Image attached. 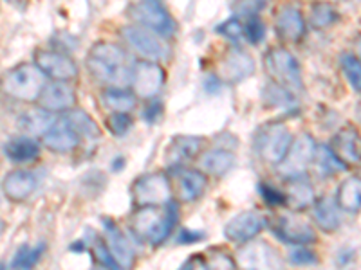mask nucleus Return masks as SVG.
I'll list each match as a JSON object with an SVG mask.
<instances>
[{
    "mask_svg": "<svg viewBox=\"0 0 361 270\" xmlns=\"http://www.w3.org/2000/svg\"><path fill=\"white\" fill-rule=\"evenodd\" d=\"M192 270H209V266L208 263H204L201 258H197V259H193Z\"/></svg>",
    "mask_w": 361,
    "mask_h": 270,
    "instance_id": "49530a36",
    "label": "nucleus"
},
{
    "mask_svg": "<svg viewBox=\"0 0 361 270\" xmlns=\"http://www.w3.org/2000/svg\"><path fill=\"white\" fill-rule=\"evenodd\" d=\"M271 0H237V9H240L243 13H255L260 11Z\"/></svg>",
    "mask_w": 361,
    "mask_h": 270,
    "instance_id": "37998d69",
    "label": "nucleus"
},
{
    "mask_svg": "<svg viewBox=\"0 0 361 270\" xmlns=\"http://www.w3.org/2000/svg\"><path fill=\"white\" fill-rule=\"evenodd\" d=\"M37 188V176L27 169H13L4 176L2 189L4 195L13 202H22L31 197Z\"/></svg>",
    "mask_w": 361,
    "mask_h": 270,
    "instance_id": "412c9836",
    "label": "nucleus"
},
{
    "mask_svg": "<svg viewBox=\"0 0 361 270\" xmlns=\"http://www.w3.org/2000/svg\"><path fill=\"white\" fill-rule=\"evenodd\" d=\"M132 197L137 207L145 205H166L172 202V184L163 172L147 173L132 186Z\"/></svg>",
    "mask_w": 361,
    "mask_h": 270,
    "instance_id": "423d86ee",
    "label": "nucleus"
},
{
    "mask_svg": "<svg viewBox=\"0 0 361 270\" xmlns=\"http://www.w3.org/2000/svg\"><path fill=\"white\" fill-rule=\"evenodd\" d=\"M286 205L293 211H302L314 205V189L304 176L289 179L286 188Z\"/></svg>",
    "mask_w": 361,
    "mask_h": 270,
    "instance_id": "5701e85b",
    "label": "nucleus"
},
{
    "mask_svg": "<svg viewBox=\"0 0 361 270\" xmlns=\"http://www.w3.org/2000/svg\"><path fill=\"white\" fill-rule=\"evenodd\" d=\"M276 33L286 41H298L305 34L304 15L298 8L286 6L276 15Z\"/></svg>",
    "mask_w": 361,
    "mask_h": 270,
    "instance_id": "4be33fe9",
    "label": "nucleus"
},
{
    "mask_svg": "<svg viewBox=\"0 0 361 270\" xmlns=\"http://www.w3.org/2000/svg\"><path fill=\"white\" fill-rule=\"evenodd\" d=\"M201 166L208 175L224 176L235 166V153L226 148L212 150L201 157Z\"/></svg>",
    "mask_w": 361,
    "mask_h": 270,
    "instance_id": "cd10ccee",
    "label": "nucleus"
},
{
    "mask_svg": "<svg viewBox=\"0 0 361 270\" xmlns=\"http://www.w3.org/2000/svg\"><path fill=\"white\" fill-rule=\"evenodd\" d=\"M208 266L209 270H237V263L233 262V258L221 250H214L209 254Z\"/></svg>",
    "mask_w": 361,
    "mask_h": 270,
    "instance_id": "ea45409f",
    "label": "nucleus"
},
{
    "mask_svg": "<svg viewBox=\"0 0 361 270\" xmlns=\"http://www.w3.org/2000/svg\"><path fill=\"white\" fill-rule=\"evenodd\" d=\"M238 266L243 270H282V258L266 242H247L237 254Z\"/></svg>",
    "mask_w": 361,
    "mask_h": 270,
    "instance_id": "9d476101",
    "label": "nucleus"
},
{
    "mask_svg": "<svg viewBox=\"0 0 361 270\" xmlns=\"http://www.w3.org/2000/svg\"><path fill=\"white\" fill-rule=\"evenodd\" d=\"M204 240V233L202 231H190V229H183L179 233V238H177V243L180 245H186V243H197Z\"/></svg>",
    "mask_w": 361,
    "mask_h": 270,
    "instance_id": "c03bdc74",
    "label": "nucleus"
},
{
    "mask_svg": "<svg viewBox=\"0 0 361 270\" xmlns=\"http://www.w3.org/2000/svg\"><path fill=\"white\" fill-rule=\"evenodd\" d=\"M177 220L179 209L176 202H169L166 205H145L135 209L130 218V227L140 240L157 247L172 234Z\"/></svg>",
    "mask_w": 361,
    "mask_h": 270,
    "instance_id": "f03ea898",
    "label": "nucleus"
},
{
    "mask_svg": "<svg viewBox=\"0 0 361 270\" xmlns=\"http://www.w3.org/2000/svg\"><path fill=\"white\" fill-rule=\"evenodd\" d=\"M38 101L42 108L49 112L73 110L76 107V92L67 82H53L45 85Z\"/></svg>",
    "mask_w": 361,
    "mask_h": 270,
    "instance_id": "a211bd4d",
    "label": "nucleus"
},
{
    "mask_svg": "<svg viewBox=\"0 0 361 270\" xmlns=\"http://www.w3.org/2000/svg\"><path fill=\"white\" fill-rule=\"evenodd\" d=\"M293 143L295 139H293L291 130L283 123L264 124L255 137L257 153L267 164H282V160L288 157Z\"/></svg>",
    "mask_w": 361,
    "mask_h": 270,
    "instance_id": "20e7f679",
    "label": "nucleus"
},
{
    "mask_svg": "<svg viewBox=\"0 0 361 270\" xmlns=\"http://www.w3.org/2000/svg\"><path fill=\"white\" fill-rule=\"evenodd\" d=\"M103 103L112 112H123L128 114L135 107V94H130L123 89H109L103 92Z\"/></svg>",
    "mask_w": 361,
    "mask_h": 270,
    "instance_id": "7c9ffc66",
    "label": "nucleus"
},
{
    "mask_svg": "<svg viewBox=\"0 0 361 270\" xmlns=\"http://www.w3.org/2000/svg\"><path fill=\"white\" fill-rule=\"evenodd\" d=\"M179 198L183 202H193L202 197L206 186H208V179L199 169H180L179 179Z\"/></svg>",
    "mask_w": 361,
    "mask_h": 270,
    "instance_id": "393cba45",
    "label": "nucleus"
},
{
    "mask_svg": "<svg viewBox=\"0 0 361 270\" xmlns=\"http://www.w3.org/2000/svg\"><path fill=\"white\" fill-rule=\"evenodd\" d=\"M316 166H318L322 175L325 176L333 175V173H340L347 168V166L334 155L331 148H318V152H316Z\"/></svg>",
    "mask_w": 361,
    "mask_h": 270,
    "instance_id": "72a5a7b5",
    "label": "nucleus"
},
{
    "mask_svg": "<svg viewBox=\"0 0 361 270\" xmlns=\"http://www.w3.org/2000/svg\"><path fill=\"white\" fill-rule=\"evenodd\" d=\"M54 123L56 121H54L53 114L45 108H33L18 117V127L22 131L29 135H42V137L54 127Z\"/></svg>",
    "mask_w": 361,
    "mask_h": 270,
    "instance_id": "a878e982",
    "label": "nucleus"
},
{
    "mask_svg": "<svg viewBox=\"0 0 361 270\" xmlns=\"http://www.w3.org/2000/svg\"><path fill=\"white\" fill-rule=\"evenodd\" d=\"M119 34L135 53L148 58L150 62H159L169 56V47L161 41V38L141 25H125Z\"/></svg>",
    "mask_w": 361,
    "mask_h": 270,
    "instance_id": "6e6552de",
    "label": "nucleus"
},
{
    "mask_svg": "<svg viewBox=\"0 0 361 270\" xmlns=\"http://www.w3.org/2000/svg\"><path fill=\"white\" fill-rule=\"evenodd\" d=\"M338 207L347 211V213H357L361 211V179L360 176H350L345 179L340 184L336 193Z\"/></svg>",
    "mask_w": 361,
    "mask_h": 270,
    "instance_id": "c85d7f7f",
    "label": "nucleus"
},
{
    "mask_svg": "<svg viewBox=\"0 0 361 270\" xmlns=\"http://www.w3.org/2000/svg\"><path fill=\"white\" fill-rule=\"evenodd\" d=\"M161 112H163L161 103H154V105H150V107L143 112V117L147 119L148 123H154V121L157 119V115H161Z\"/></svg>",
    "mask_w": 361,
    "mask_h": 270,
    "instance_id": "a18cd8bd",
    "label": "nucleus"
},
{
    "mask_svg": "<svg viewBox=\"0 0 361 270\" xmlns=\"http://www.w3.org/2000/svg\"><path fill=\"white\" fill-rule=\"evenodd\" d=\"M217 33H221L226 38H231V40H238V38H243L244 27L237 18H230V20H226L224 24L219 25Z\"/></svg>",
    "mask_w": 361,
    "mask_h": 270,
    "instance_id": "79ce46f5",
    "label": "nucleus"
},
{
    "mask_svg": "<svg viewBox=\"0 0 361 270\" xmlns=\"http://www.w3.org/2000/svg\"><path fill=\"white\" fill-rule=\"evenodd\" d=\"M255 72L253 58L243 49H230L222 58L221 65H219V76L222 82L238 83L243 79L250 78Z\"/></svg>",
    "mask_w": 361,
    "mask_h": 270,
    "instance_id": "f3484780",
    "label": "nucleus"
},
{
    "mask_svg": "<svg viewBox=\"0 0 361 270\" xmlns=\"http://www.w3.org/2000/svg\"><path fill=\"white\" fill-rule=\"evenodd\" d=\"M289 259H291L293 265L298 266H314L318 265V256L314 254V250L311 249H295L289 254Z\"/></svg>",
    "mask_w": 361,
    "mask_h": 270,
    "instance_id": "a19ab883",
    "label": "nucleus"
},
{
    "mask_svg": "<svg viewBox=\"0 0 361 270\" xmlns=\"http://www.w3.org/2000/svg\"><path fill=\"white\" fill-rule=\"evenodd\" d=\"M85 63L90 76L112 89H123L130 85L134 78L135 63H132L128 54L119 45L111 41H98L92 45Z\"/></svg>",
    "mask_w": 361,
    "mask_h": 270,
    "instance_id": "f257e3e1",
    "label": "nucleus"
},
{
    "mask_svg": "<svg viewBox=\"0 0 361 270\" xmlns=\"http://www.w3.org/2000/svg\"><path fill=\"white\" fill-rule=\"evenodd\" d=\"M83 242H76V243H73V245H71V250H73V252H83Z\"/></svg>",
    "mask_w": 361,
    "mask_h": 270,
    "instance_id": "09e8293b",
    "label": "nucleus"
},
{
    "mask_svg": "<svg viewBox=\"0 0 361 270\" xmlns=\"http://www.w3.org/2000/svg\"><path fill=\"white\" fill-rule=\"evenodd\" d=\"M2 89L18 101H37L45 89V74L31 63H20L4 74Z\"/></svg>",
    "mask_w": 361,
    "mask_h": 270,
    "instance_id": "7ed1b4c3",
    "label": "nucleus"
},
{
    "mask_svg": "<svg viewBox=\"0 0 361 270\" xmlns=\"http://www.w3.org/2000/svg\"><path fill=\"white\" fill-rule=\"evenodd\" d=\"M164 79H166V74L159 63L150 62V60L137 62L134 67V78H132L134 94L147 99L154 98L163 89Z\"/></svg>",
    "mask_w": 361,
    "mask_h": 270,
    "instance_id": "4468645a",
    "label": "nucleus"
},
{
    "mask_svg": "<svg viewBox=\"0 0 361 270\" xmlns=\"http://www.w3.org/2000/svg\"><path fill=\"white\" fill-rule=\"evenodd\" d=\"M331 150L345 166H356L361 162V134L356 127L347 124L331 141Z\"/></svg>",
    "mask_w": 361,
    "mask_h": 270,
    "instance_id": "2eb2a0df",
    "label": "nucleus"
},
{
    "mask_svg": "<svg viewBox=\"0 0 361 270\" xmlns=\"http://www.w3.org/2000/svg\"><path fill=\"white\" fill-rule=\"evenodd\" d=\"M312 220L324 233H334L340 227V214L338 204L331 198H320L312 205Z\"/></svg>",
    "mask_w": 361,
    "mask_h": 270,
    "instance_id": "bb28decb",
    "label": "nucleus"
},
{
    "mask_svg": "<svg viewBox=\"0 0 361 270\" xmlns=\"http://www.w3.org/2000/svg\"><path fill=\"white\" fill-rule=\"evenodd\" d=\"M44 144L49 150L58 153L73 152L74 148H78L80 144V134L71 127V123L66 117L60 119L54 123V127L51 128L47 134L44 135Z\"/></svg>",
    "mask_w": 361,
    "mask_h": 270,
    "instance_id": "aec40b11",
    "label": "nucleus"
},
{
    "mask_svg": "<svg viewBox=\"0 0 361 270\" xmlns=\"http://www.w3.org/2000/svg\"><path fill=\"white\" fill-rule=\"evenodd\" d=\"M259 191H260V197L264 198V202H266L267 205H271V207H280V205H286V193L280 191V189H276L275 186L262 182V184L259 186Z\"/></svg>",
    "mask_w": 361,
    "mask_h": 270,
    "instance_id": "4c0bfd02",
    "label": "nucleus"
},
{
    "mask_svg": "<svg viewBox=\"0 0 361 270\" xmlns=\"http://www.w3.org/2000/svg\"><path fill=\"white\" fill-rule=\"evenodd\" d=\"M338 20V13L327 2H316L311 9V24L318 29L329 27Z\"/></svg>",
    "mask_w": 361,
    "mask_h": 270,
    "instance_id": "f704fd0d",
    "label": "nucleus"
},
{
    "mask_svg": "<svg viewBox=\"0 0 361 270\" xmlns=\"http://www.w3.org/2000/svg\"><path fill=\"white\" fill-rule=\"evenodd\" d=\"M340 63L345 76H347L349 83L353 85V89L361 92V63L357 62V58H354L353 54H343Z\"/></svg>",
    "mask_w": 361,
    "mask_h": 270,
    "instance_id": "c9c22d12",
    "label": "nucleus"
},
{
    "mask_svg": "<svg viewBox=\"0 0 361 270\" xmlns=\"http://www.w3.org/2000/svg\"><path fill=\"white\" fill-rule=\"evenodd\" d=\"M264 67H266V72L269 74L271 82L276 85L291 90V92L304 89L298 60L288 49H282V47L271 49L264 58Z\"/></svg>",
    "mask_w": 361,
    "mask_h": 270,
    "instance_id": "39448f33",
    "label": "nucleus"
},
{
    "mask_svg": "<svg viewBox=\"0 0 361 270\" xmlns=\"http://www.w3.org/2000/svg\"><path fill=\"white\" fill-rule=\"evenodd\" d=\"M9 2H20V0H9Z\"/></svg>",
    "mask_w": 361,
    "mask_h": 270,
    "instance_id": "603ef678",
    "label": "nucleus"
},
{
    "mask_svg": "<svg viewBox=\"0 0 361 270\" xmlns=\"http://www.w3.org/2000/svg\"><path fill=\"white\" fill-rule=\"evenodd\" d=\"M316 152H318V146H316L314 139H312L311 135L302 134L293 143L288 157L280 164V173L288 180L304 176V173L307 172L312 160L316 159Z\"/></svg>",
    "mask_w": 361,
    "mask_h": 270,
    "instance_id": "1a4fd4ad",
    "label": "nucleus"
},
{
    "mask_svg": "<svg viewBox=\"0 0 361 270\" xmlns=\"http://www.w3.org/2000/svg\"><path fill=\"white\" fill-rule=\"evenodd\" d=\"M360 119H361V107H360Z\"/></svg>",
    "mask_w": 361,
    "mask_h": 270,
    "instance_id": "864d4df0",
    "label": "nucleus"
},
{
    "mask_svg": "<svg viewBox=\"0 0 361 270\" xmlns=\"http://www.w3.org/2000/svg\"><path fill=\"white\" fill-rule=\"evenodd\" d=\"M264 99H266V103L271 105V107L283 108V110H293V108H296V101L293 98L291 90L283 89V86L276 85L273 82L264 90Z\"/></svg>",
    "mask_w": 361,
    "mask_h": 270,
    "instance_id": "2f4dec72",
    "label": "nucleus"
},
{
    "mask_svg": "<svg viewBox=\"0 0 361 270\" xmlns=\"http://www.w3.org/2000/svg\"><path fill=\"white\" fill-rule=\"evenodd\" d=\"M92 270H111V269H107V266H103V265H98V266H94Z\"/></svg>",
    "mask_w": 361,
    "mask_h": 270,
    "instance_id": "8fccbe9b",
    "label": "nucleus"
},
{
    "mask_svg": "<svg viewBox=\"0 0 361 270\" xmlns=\"http://www.w3.org/2000/svg\"><path fill=\"white\" fill-rule=\"evenodd\" d=\"M103 231H105V242H107L109 250L112 252L118 265L123 270H130L134 265V249H132L128 238L125 236L123 231L119 229L118 225L111 218H102Z\"/></svg>",
    "mask_w": 361,
    "mask_h": 270,
    "instance_id": "dca6fc26",
    "label": "nucleus"
},
{
    "mask_svg": "<svg viewBox=\"0 0 361 270\" xmlns=\"http://www.w3.org/2000/svg\"><path fill=\"white\" fill-rule=\"evenodd\" d=\"M271 231L276 238H280L282 242L291 243V245H311L316 243V233L311 227L309 221L304 218L296 217V214H282L271 224Z\"/></svg>",
    "mask_w": 361,
    "mask_h": 270,
    "instance_id": "9b49d317",
    "label": "nucleus"
},
{
    "mask_svg": "<svg viewBox=\"0 0 361 270\" xmlns=\"http://www.w3.org/2000/svg\"><path fill=\"white\" fill-rule=\"evenodd\" d=\"M45 250V243H38L35 247L24 245L18 249V252L15 254L13 258L11 266L15 270H31L38 263V259L42 258V254Z\"/></svg>",
    "mask_w": 361,
    "mask_h": 270,
    "instance_id": "473e14b6",
    "label": "nucleus"
},
{
    "mask_svg": "<svg viewBox=\"0 0 361 270\" xmlns=\"http://www.w3.org/2000/svg\"><path fill=\"white\" fill-rule=\"evenodd\" d=\"M37 67L45 74L53 78L54 82H71L78 76V67L71 56L58 51L42 49L35 54Z\"/></svg>",
    "mask_w": 361,
    "mask_h": 270,
    "instance_id": "f8f14e48",
    "label": "nucleus"
},
{
    "mask_svg": "<svg viewBox=\"0 0 361 270\" xmlns=\"http://www.w3.org/2000/svg\"><path fill=\"white\" fill-rule=\"evenodd\" d=\"M112 164H114V166H112V169H114V172H119L121 168H125V159L123 157H118V159H116Z\"/></svg>",
    "mask_w": 361,
    "mask_h": 270,
    "instance_id": "de8ad7c7",
    "label": "nucleus"
},
{
    "mask_svg": "<svg viewBox=\"0 0 361 270\" xmlns=\"http://www.w3.org/2000/svg\"><path fill=\"white\" fill-rule=\"evenodd\" d=\"M183 270H192V265H190V263H186V266Z\"/></svg>",
    "mask_w": 361,
    "mask_h": 270,
    "instance_id": "3c124183",
    "label": "nucleus"
},
{
    "mask_svg": "<svg viewBox=\"0 0 361 270\" xmlns=\"http://www.w3.org/2000/svg\"><path fill=\"white\" fill-rule=\"evenodd\" d=\"M4 155L8 157L11 162H31V160L38 159V155H40V146H38V143L33 137H29V135H18V137H11V139L4 144Z\"/></svg>",
    "mask_w": 361,
    "mask_h": 270,
    "instance_id": "b1692460",
    "label": "nucleus"
},
{
    "mask_svg": "<svg viewBox=\"0 0 361 270\" xmlns=\"http://www.w3.org/2000/svg\"><path fill=\"white\" fill-rule=\"evenodd\" d=\"M244 34H246L247 40L253 45L260 44L266 38V25H264V22L259 17H251L247 24L244 25Z\"/></svg>",
    "mask_w": 361,
    "mask_h": 270,
    "instance_id": "58836bf2",
    "label": "nucleus"
},
{
    "mask_svg": "<svg viewBox=\"0 0 361 270\" xmlns=\"http://www.w3.org/2000/svg\"><path fill=\"white\" fill-rule=\"evenodd\" d=\"M132 127V119L128 117V114L123 112H114L112 115L107 117V128L114 137H121V135L127 134Z\"/></svg>",
    "mask_w": 361,
    "mask_h": 270,
    "instance_id": "e433bc0d",
    "label": "nucleus"
},
{
    "mask_svg": "<svg viewBox=\"0 0 361 270\" xmlns=\"http://www.w3.org/2000/svg\"><path fill=\"white\" fill-rule=\"evenodd\" d=\"M204 146V139L202 137H193V135H177L173 137L172 143L166 148L164 153V160L169 164L170 168L180 166L186 160H192L193 157H197Z\"/></svg>",
    "mask_w": 361,
    "mask_h": 270,
    "instance_id": "6ab92c4d",
    "label": "nucleus"
},
{
    "mask_svg": "<svg viewBox=\"0 0 361 270\" xmlns=\"http://www.w3.org/2000/svg\"><path fill=\"white\" fill-rule=\"evenodd\" d=\"M267 220L259 213V211H243L235 214L228 224L224 225V236L230 242L244 245L251 242L260 231L266 227Z\"/></svg>",
    "mask_w": 361,
    "mask_h": 270,
    "instance_id": "ddd939ff",
    "label": "nucleus"
},
{
    "mask_svg": "<svg viewBox=\"0 0 361 270\" xmlns=\"http://www.w3.org/2000/svg\"><path fill=\"white\" fill-rule=\"evenodd\" d=\"M66 119L71 123V127L78 131L80 135H83V137H89V139H98L99 135H102L98 124H96L94 121H92V117H90L85 110H82V108L71 110L69 114H67Z\"/></svg>",
    "mask_w": 361,
    "mask_h": 270,
    "instance_id": "c756f323",
    "label": "nucleus"
},
{
    "mask_svg": "<svg viewBox=\"0 0 361 270\" xmlns=\"http://www.w3.org/2000/svg\"><path fill=\"white\" fill-rule=\"evenodd\" d=\"M128 17L137 22V25L161 37H173L176 33V22L157 0H141L130 6Z\"/></svg>",
    "mask_w": 361,
    "mask_h": 270,
    "instance_id": "0eeeda50",
    "label": "nucleus"
}]
</instances>
